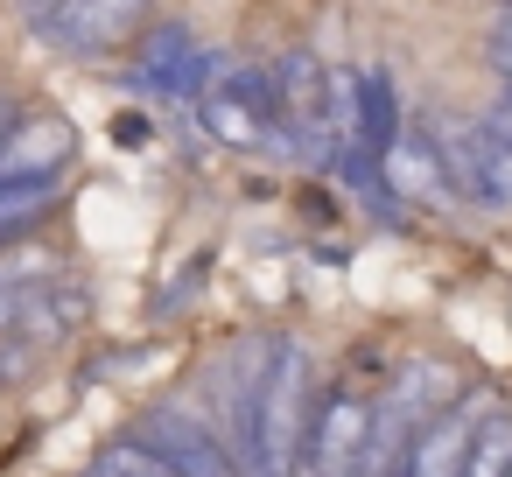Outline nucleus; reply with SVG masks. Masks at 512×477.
<instances>
[{
    "instance_id": "obj_10",
    "label": "nucleus",
    "mask_w": 512,
    "mask_h": 477,
    "mask_svg": "<svg viewBox=\"0 0 512 477\" xmlns=\"http://www.w3.org/2000/svg\"><path fill=\"white\" fill-rule=\"evenodd\" d=\"M351 141H358V155H372V162H386V155L400 148V92H393V78H386L379 64L358 71V127H351Z\"/></svg>"
},
{
    "instance_id": "obj_17",
    "label": "nucleus",
    "mask_w": 512,
    "mask_h": 477,
    "mask_svg": "<svg viewBox=\"0 0 512 477\" xmlns=\"http://www.w3.org/2000/svg\"><path fill=\"white\" fill-rule=\"evenodd\" d=\"M484 50H491V71H498V78L512 85V15H505V22L491 29V43H484Z\"/></svg>"
},
{
    "instance_id": "obj_4",
    "label": "nucleus",
    "mask_w": 512,
    "mask_h": 477,
    "mask_svg": "<svg viewBox=\"0 0 512 477\" xmlns=\"http://www.w3.org/2000/svg\"><path fill=\"white\" fill-rule=\"evenodd\" d=\"M372 435H379V407H372L358 386L323 393V400H316V428H309V463H302V477H365Z\"/></svg>"
},
{
    "instance_id": "obj_1",
    "label": "nucleus",
    "mask_w": 512,
    "mask_h": 477,
    "mask_svg": "<svg viewBox=\"0 0 512 477\" xmlns=\"http://www.w3.org/2000/svg\"><path fill=\"white\" fill-rule=\"evenodd\" d=\"M309 428H316L309 351L302 344H281L274 351V372H267V414H260V477H302Z\"/></svg>"
},
{
    "instance_id": "obj_12",
    "label": "nucleus",
    "mask_w": 512,
    "mask_h": 477,
    "mask_svg": "<svg viewBox=\"0 0 512 477\" xmlns=\"http://www.w3.org/2000/svg\"><path fill=\"white\" fill-rule=\"evenodd\" d=\"M386 190L442 197V190H456V169H449V155H435L428 141H407V134H400V148L386 155Z\"/></svg>"
},
{
    "instance_id": "obj_14",
    "label": "nucleus",
    "mask_w": 512,
    "mask_h": 477,
    "mask_svg": "<svg viewBox=\"0 0 512 477\" xmlns=\"http://www.w3.org/2000/svg\"><path fill=\"white\" fill-rule=\"evenodd\" d=\"M50 204H57V176H43V183H0V246L22 239Z\"/></svg>"
},
{
    "instance_id": "obj_18",
    "label": "nucleus",
    "mask_w": 512,
    "mask_h": 477,
    "mask_svg": "<svg viewBox=\"0 0 512 477\" xmlns=\"http://www.w3.org/2000/svg\"><path fill=\"white\" fill-rule=\"evenodd\" d=\"M0 330H22V281L0 274Z\"/></svg>"
},
{
    "instance_id": "obj_6",
    "label": "nucleus",
    "mask_w": 512,
    "mask_h": 477,
    "mask_svg": "<svg viewBox=\"0 0 512 477\" xmlns=\"http://www.w3.org/2000/svg\"><path fill=\"white\" fill-rule=\"evenodd\" d=\"M71 155H78V134H71V120L50 113V106H29V113H8V120H0V183L64 176Z\"/></svg>"
},
{
    "instance_id": "obj_21",
    "label": "nucleus",
    "mask_w": 512,
    "mask_h": 477,
    "mask_svg": "<svg viewBox=\"0 0 512 477\" xmlns=\"http://www.w3.org/2000/svg\"><path fill=\"white\" fill-rule=\"evenodd\" d=\"M29 8H36V0H29Z\"/></svg>"
},
{
    "instance_id": "obj_8",
    "label": "nucleus",
    "mask_w": 512,
    "mask_h": 477,
    "mask_svg": "<svg viewBox=\"0 0 512 477\" xmlns=\"http://www.w3.org/2000/svg\"><path fill=\"white\" fill-rule=\"evenodd\" d=\"M141 78L162 92V99H204L211 78H218V57L183 29V22H162L141 36Z\"/></svg>"
},
{
    "instance_id": "obj_2",
    "label": "nucleus",
    "mask_w": 512,
    "mask_h": 477,
    "mask_svg": "<svg viewBox=\"0 0 512 477\" xmlns=\"http://www.w3.org/2000/svg\"><path fill=\"white\" fill-rule=\"evenodd\" d=\"M29 29L71 57H106L155 29V0H36Z\"/></svg>"
},
{
    "instance_id": "obj_20",
    "label": "nucleus",
    "mask_w": 512,
    "mask_h": 477,
    "mask_svg": "<svg viewBox=\"0 0 512 477\" xmlns=\"http://www.w3.org/2000/svg\"><path fill=\"white\" fill-rule=\"evenodd\" d=\"M8 113H15V106H8V99H0V120H8Z\"/></svg>"
},
{
    "instance_id": "obj_11",
    "label": "nucleus",
    "mask_w": 512,
    "mask_h": 477,
    "mask_svg": "<svg viewBox=\"0 0 512 477\" xmlns=\"http://www.w3.org/2000/svg\"><path fill=\"white\" fill-rule=\"evenodd\" d=\"M470 442H477V421H470V414H435V421L407 442V470H400V477H463Z\"/></svg>"
},
{
    "instance_id": "obj_16",
    "label": "nucleus",
    "mask_w": 512,
    "mask_h": 477,
    "mask_svg": "<svg viewBox=\"0 0 512 477\" xmlns=\"http://www.w3.org/2000/svg\"><path fill=\"white\" fill-rule=\"evenodd\" d=\"M78 477H183V470H169V463H162V456H155V449L134 435V442H113V449H99V456H92Z\"/></svg>"
},
{
    "instance_id": "obj_9",
    "label": "nucleus",
    "mask_w": 512,
    "mask_h": 477,
    "mask_svg": "<svg viewBox=\"0 0 512 477\" xmlns=\"http://www.w3.org/2000/svg\"><path fill=\"white\" fill-rule=\"evenodd\" d=\"M449 169L456 190L477 204H512V134L498 120H470L449 134Z\"/></svg>"
},
{
    "instance_id": "obj_19",
    "label": "nucleus",
    "mask_w": 512,
    "mask_h": 477,
    "mask_svg": "<svg viewBox=\"0 0 512 477\" xmlns=\"http://www.w3.org/2000/svg\"><path fill=\"white\" fill-rule=\"evenodd\" d=\"M491 120H498V127H505V134H512V92H505V106H498V113H491Z\"/></svg>"
},
{
    "instance_id": "obj_15",
    "label": "nucleus",
    "mask_w": 512,
    "mask_h": 477,
    "mask_svg": "<svg viewBox=\"0 0 512 477\" xmlns=\"http://www.w3.org/2000/svg\"><path fill=\"white\" fill-rule=\"evenodd\" d=\"M463 477H512V414H484L463 456Z\"/></svg>"
},
{
    "instance_id": "obj_13",
    "label": "nucleus",
    "mask_w": 512,
    "mask_h": 477,
    "mask_svg": "<svg viewBox=\"0 0 512 477\" xmlns=\"http://www.w3.org/2000/svg\"><path fill=\"white\" fill-rule=\"evenodd\" d=\"M85 316V295L71 288V281H22V337L29 344H43V337H64L71 323Z\"/></svg>"
},
{
    "instance_id": "obj_7",
    "label": "nucleus",
    "mask_w": 512,
    "mask_h": 477,
    "mask_svg": "<svg viewBox=\"0 0 512 477\" xmlns=\"http://www.w3.org/2000/svg\"><path fill=\"white\" fill-rule=\"evenodd\" d=\"M141 442H148L169 470H183V477H246L239 456H232V442H225L211 421H197L190 407H155V414L141 421Z\"/></svg>"
},
{
    "instance_id": "obj_5",
    "label": "nucleus",
    "mask_w": 512,
    "mask_h": 477,
    "mask_svg": "<svg viewBox=\"0 0 512 477\" xmlns=\"http://www.w3.org/2000/svg\"><path fill=\"white\" fill-rule=\"evenodd\" d=\"M274 92H281V127L295 141H344L337 134V64L316 50L274 57Z\"/></svg>"
},
{
    "instance_id": "obj_3",
    "label": "nucleus",
    "mask_w": 512,
    "mask_h": 477,
    "mask_svg": "<svg viewBox=\"0 0 512 477\" xmlns=\"http://www.w3.org/2000/svg\"><path fill=\"white\" fill-rule=\"evenodd\" d=\"M197 127L225 148H267L281 134V92L260 64H218L211 92L197 99Z\"/></svg>"
}]
</instances>
